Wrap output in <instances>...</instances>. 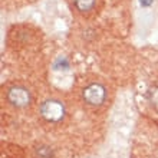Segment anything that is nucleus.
<instances>
[{"instance_id": "nucleus-1", "label": "nucleus", "mask_w": 158, "mask_h": 158, "mask_svg": "<svg viewBox=\"0 0 158 158\" xmlns=\"http://www.w3.org/2000/svg\"><path fill=\"white\" fill-rule=\"evenodd\" d=\"M40 115L48 122L58 124L66 117V106L59 99H46L40 105Z\"/></svg>"}, {"instance_id": "nucleus-2", "label": "nucleus", "mask_w": 158, "mask_h": 158, "mask_svg": "<svg viewBox=\"0 0 158 158\" xmlns=\"http://www.w3.org/2000/svg\"><path fill=\"white\" fill-rule=\"evenodd\" d=\"M82 98L91 106H101L106 99V88L102 83L92 82L83 88Z\"/></svg>"}, {"instance_id": "nucleus-3", "label": "nucleus", "mask_w": 158, "mask_h": 158, "mask_svg": "<svg viewBox=\"0 0 158 158\" xmlns=\"http://www.w3.org/2000/svg\"><path fill=\"white\" fill-rule=\"evenodd\" d=\"M9 104L16 106V108H26L29 106L32 102V95L27 88L22 86V85H15V86L9 88L7 94H6Z\"/></svg>"}, {"instance_id": "nucleus-4", "label": "nucleus", "mask_w": 158, "mask_h": 158, "mask_svg": "<svg viewBox=\"0 0 158 158\" xmlns=\"http://www.w3.org/2000/svg\"><path fill=\"white\" fill-rule=\"evenodd\" d=\"M73 3H75V7L78 9L79 12L85 13L95 7L96 0H73Z\"/></svg>"}, {"instance_id": "nucleus-5", "label": "nucleus", "mask_w": 158, "mask_h": 158, "mask_svg": "<svg viewBox=\"0 0 158 158\" xmlns=\"http://www.w3.org/2000/svg\"><path fill=\"white\" fill-rule=\"evenodd\" d=\"M36 152H38L39 158H50L52 157V150H50L49 147H39L38 150H36Z\"/></svg>"}, {"instance_id": "nucleus-6", "label": "nucleus", "mask_w": 158, "mask_h": 158, "mask_svg": "<svg viewBox=\"0 0 158 158\" xmlns=\"http://www.w3.org/2000/svg\"><path fill=\"white\" fill-rule=\"evenodd\" d=\"M152 3V0H141V4L142 6H150Z\"/></svg>"}]
</instances>
